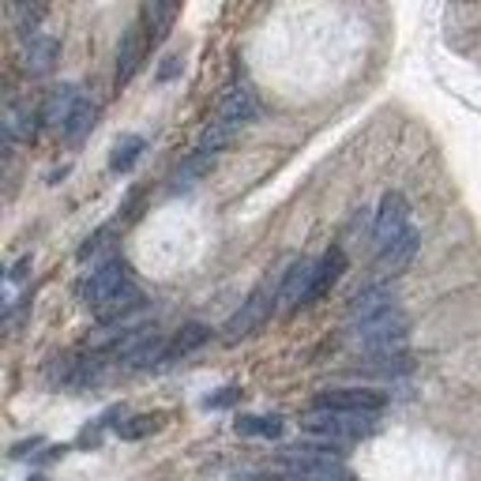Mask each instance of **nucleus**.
<instances>
[{"instance_id":"1","label":"nucleus","mask_w":481,"mask_h":481,"mask_svg":"<svg viewBox=\"0 0 481 481\" xmlns=\"http://www.w3.org/2000/svg\"><path fill=\"white\" fill-rule=\"evenodd\" d=\"M301 429L312 440L328 444V448H346V444L369 440L377 433V414H361V410H335V406H312L301 414Z\"/></svg>"},{"instance_id":"2","label":"nucleus","mask_w":481,"mask_h":481,"mask_svg":"<svg viewBox=\"0 0 481 481\" xmlns=\"http://www.w3.org/2000/svg\"><path fill=\"white\" fill-rule=\"evenodd\" d=\"M406 338H410V316L399 305L384 309V312L369 316V319H358V324H350V343L358 346L369 361L406 353Z\"/></svg>"},{"instance_id":"3","label":"nucleus","mask_w":481,"mask_h":481,"mask_svg":"<svg viewBox=\"0 0 481 481\" xmlns=\"http://www.w3.org/2000/svg\"><path fill=\"white\" fill-rule=\"evenodd\" d=\"M278 467L290 474V481H353L350 467L338 459L335 448H312V444H297L278 455Z\"/></svg>"},{"instance_id":"4","label":"nucleus","mask_w":481,"mask_h":481,"mask_svg":"<svg viewBox=\"0 0 481 481\" xmlns=\"http://www.w3.org/2000/svg\"><path fill=\"white\" fill-rule=\"evenodd\" d=\"M275 305H278V282H260V286L248 294V301L245 305L229 316V324H226V343H241V338H248L253 331H260L267 319H271V312H275Z\"/></svg>"},{"instance_id":"5","label":"nucleus","mask_w":481,"mask_h":481,"mask_svg":"<svg viewBox=\"0 0 481 481\" xmlns=\"http://www.w3.org/2000/svg\"><path fill=\"white\" fill-rule=\"evenodd\" d=\"M410 229H414L410 226V203L402 200V195H384L377 219H372V241H377V253L391 248L399 237H406Z\"/></svg>"},{"instance_id":"6","label":"nucleus","mask_w":481,"mask_h":481,"mask_svg":"<svg viewBox=\"0 0 481 481\" xmlns=\"http://www.w3.org/2000/svg\"><path fill=\"white\" fill-rule=\"evenodd\" d=\"M124 286H129V271H124V263L113 256V260H105L98 263L91 275L83 278V301L91 305L95 312L105 305V301H113Z\"/></svg>"},{"instance_id":"7","label":"nucleus","mask_w":481,"mask_h":481,"mask_svg":"<svg viewBox=\"0 0 481 481\" xmlns=\"http://www.w3.org/2000/svg\"><path fill=\"white\" fill-rule=\"evenodd\" d=\"M384 391L377 387H335L316 395V406H335V410H361V414H380L384 410Z\"/></svg>"},{"instance_id":"8","label":"nucleus","mask_w":481,"mask_h":481,"mask_svg":"<svg viewBox=\"0 0 481 481\" xmlns=\"http://www.w3.org/2000/svg\"><path fill=\"white\" fill-rule=\"evenodd\" d=\"M312 275H316V260H294L290 271L278 282V305L282 309H301L312 290Z\"/></svg>"},{"instance_id":"9","label":"nucleus","mask_w":481,"mask_h":481,"mask_svg":"<svg viewBox=\"0 0 481 481\" xmlns=\"http://www.w3.org/2000/svg\"><path fill=\"white\" fill-rule=\"evenodd\" d=\"M256 113H260V102L253 95V87H245V83L229 87V91L222 95V102H219V120L234 124V129H241V124H248V120H256Z\"/></svg>"},{"instance_id":"10","label":"nucleus","mask_w":481,"mask_h":481,"mask_svg":"<svg viewBox=\"0 0 481 481\" xmlns=\"http://www.w3.org/2000/svg\"><path fill=\"white\" fill-rule=\"evenodd\" d=\"M144 53H147V30L144 27H132L120 38V46H117V87H124V83L139 72Z\"/></svg>"},{"instance_id":"11","label":"nucleus","mask_w":481,"mask_h":481,"mask_svg":"<svg viewBox=\"0 0 481 481\" xmlns=\"http://www.w3.org/2000/svg\"><path fill=\"white\" fill-rule=\"evenodd\" d=\"M384 309H395V290H391V282H372V286H365L361 294L350 297V324L377 316Z\"/></svg>"},{"instance_id":"12","label":"nucleus","mask_w":481,"mask_h":481,"mask_svg":"<svg viewBox=\"0 0 481 481\" xmlns=\"http://www.w3.org/2000/svg\"><path fill=\"white\" fill-rule=\"evenodd\" d=\"M79 102H83V95L76 91V87H61V91H53L46 98V105H42V124L46 129L64 132V124L72 120V113L79 110Z\"/></svg>"},{"instance_id":"13","label":"nucleus","mask_w":481,"mask_h":481,"mask_svg":"<svg viewBox=\"0 0 481 481\" xmlns=\"http://www.w3.org/2000/svg\"><path fill=\"white\" fill-rule=\"evenodd\" d=\"M343 271H346V253H343V248H331L324 260H316V275H312V290L305 297V305H312V301L324 297L335 282L343 278Z\"/></svg>"},{"instance_id":"14","label":"nucleus","mask_w":481,"mask_h":481,"mask_svg":"<svg viewBox=\"0 0 481 481\" xmlns=\"http://www.w3.org/2000/svg\"><path fill=\"white\" fill-rule=\"evenodd\" d=\"M414 256H418V234L410 229L406 237H399L391 248H384L380 253V275L384 278H395V275H402L410 263H414Z\"/></svg>"},{"instance_id":"15","label":"nucleus","mask_w":481,"mask_h":481,"mask_svg":"<svg viewBox=\"0 0 481 481\" xmlns=\"http://www.w3.org/2000/svg\"><path fill=\"white\" fill-rule=\"evenodd\" d=\"M95 117H98V113H95V102H91V98H83V102H79V110L72 113V120L64 124V132H61V136H64L72 147H76V144H83L87 132L95 129Z\"/></svg>"},{"instance_id":"16","label":"nucleus","mask_w":481,"mask_h":481,"mask_svg":"<svg viewBox=\"0 0 481 481\" xmlns=\"http://www.w3.org/2000/svg\"><path fill=\"white\" fill-rule=\"evenodd\" d=\"M207 338H211V331H207L203 324H185L181 331L173 335V343H170V353H166V358H185V353L200 350Z\"/></svg>"},{"instance_id":"17","label":"nucleus","mask_w":481,"mask_h":481,"mask_svg":"<svg viewBox=\"0 0 481 481\" xmlns=\"http://www.w3.org/2000/svg\"><path fill=\"white\" fill-rule=\"evenodd\" d=\"M177 15V0H147V27L151 38H166Z\"/></svg>"},{"instance_id":"18","label":"nucleus","mask_w":481,"mask_h":481,"mask_svg":"<svg viewBox=\"0 0 481 481\" xmlns=\"http://www.w3.org/2000/svg\"><path fill=\"white\" fill-rule=\"evenodd\" d=\"M144 154V136H124L120 144L113 147V158H110V170L113 173H129L136 166V158Z\"/></svg>"},{"instance_id":"19","label":"nucleus","mask_w":481,"mask_h":481,"mask_svg":"<svg viewBox=\"0 0 481 481\" xmlns=\"http://www.w3.org/2000/svg\"><path fill=\"white\" fill-rule=\"evenodd\" d=\"M237 433H245V436H263V440H278V436H282V418L245 414V418H237Z\"/></svg>"},{"instance_id":"20","label":"nucleus","mask_w":481,"mask_h":481,"mask_svg":"<svg viewBox=\"0 0 481 481\" xmlns=\"http://www.w3.org/2000/svg\"><path fill=\"white\" fill-rule=\"evenodd\" d=\"M53 61H57V42L53 38H34L30 46H27V64H30V72H49L53 68Z\"/></svg>"},{"instance_id":"21","label":"nucleus","mask_w":481,"mask_h":481,"mask_svg":"<svg viewBox=\"0 0 481 481\" xmlns=\"http://www.w3.org/2000/svg\"><path fill=\"white\" fill-rule=\"evenodd\" d=\"M154 429H158V418H132L117 433H120V440H139V436H151Z\"/></svg>"},{"instance_id":"22","label":"nucleus","mask_w":481,"mask_h":481,"mask_svg":"<svg viewBox=\"0 0 481 481\" xmlns=\"http://www.w3.org/2000/svg\"><path fill=\"white\" fill-rule=\"evenodd\" d=\"M181 68H185V61H181V57H170L162 68H158V79H162V83H170L177 72H181Z\"/></svg>"},{"instance_id":"23","label":"nucleus","mask_w":481,"mask_h":481,"mask_svg":"<svg viewBox=\"0 0 481 481\" xmlns=\"http://www.w3.org/2000/svg\"><path fill=\"white\" fill-rule=\"evenodd\" d=\"M237 399V387H226V391H219V395H211L207 399V410H219V406H229Z\"/></svg>"}]
</instances>
